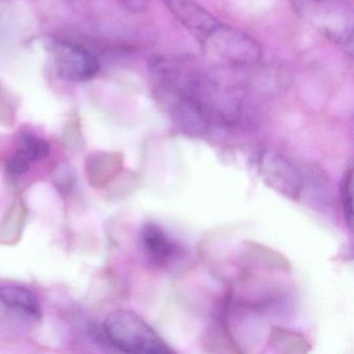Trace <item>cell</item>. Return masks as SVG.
Here are the masks:
<instances>
[{
    "instance_id": "obj_1",
    "label": "cell",
    "mask_w": 354,
    "mask_h": 354,
    "mask_svg": "<svg viewBox=\"0 0 354 354\" xmlns=\"http://www.w3.org/2000/svg\"><path fill=\"white\" fill-rule=\"evenodd\" d=\"M104 333L113 347L126 353L171 354L173 349L140 315L128 310L111 313Z\"/></svg>"
},
{
    "instance_id": "obj_2",
    "label": "cell",
    "mask_w": 354,
    "mask_h": 354,
    "mask_svg": "<svg viewBox=\"0 0 354 354\" xmlns=\"http://www.w3.org/2000/svg\"><path fill=\"white\" fill-rule=\"evenodd\" d=\"M201 46L209 59L231 67H248L261 59L260 46L254 39L223 24Z\"/></svg>"
},
{
    "instance_id": "obj_3",
    "label": "cell",
    "mask_w": 354,
    "mask_h": 354,
    "mask_svg": "<svg viewBox=\"0 0 354 354\" xmlns=\"http://www.w3.org/2000/svg\"><path fill=\"white\" fill-rule=\"evenodd\" d=\"M49 53L55 73L69 82H86L93 80L100 70L98 59L84 47L63 40H51Z\"/></svg>"
},
{
    "instance_id": "obj_4",
    "label": "cell",
    "mask_w": 354,
    "mask_h": 354,
    "mask_svg": "<svg viewBox=\"0 0 354 354\" xmlns=\"http://www.w3.org/2000/svg\"><path fill=\"white\" fill-rule=\"evenodd\" d=\"M171 15L202 44L223 22L196 0H162Z\"/></svg>"
},
{
    "instance_id": "obj_5",
    "label": "cell",
    "mask_w": 354,
    "mask_h": 354,
    "mask_svg": "<svg viewBox=\"0 0 354 354\" xmlns=\"http://www.w3.org/2000/svg\"><path fill=\"white\" fill-rule=\"evenodd\" d=\"M140 242L147 256L158 266L169 264L179 254V245L154 223H146L142 227Z\"/></svg>"
},
{
    "instance_id": "obj_6",
    "label": "cell",
    "mask_w": 354,
    "mask_h": 354,
    "mask_svg": "<svg viewBox=\"0 0 354 354\" xmlns=\"http://www.w3.org/2000/svg\"><path fill=\"white\" fill-rule=\"evenodd\" d=\"M122 157L113 153H96L91 155L86 165L88 178L92 185L103 186L115 174L119 173L122 167Z\"/></svg>"
},
{
    "instance_id": "obj_7",
    "label": "cell",
    "mask_w": 354,
    "mask_h": 354,
    "mask_svg": "<svg viewBox=\"0 0 354 354\" xmlns=\"http://www.w3.org/2000/svg\"><path fill=\"white\" fill-rule=\"evenodd\" d=\"M0 300L24 314L40 318L41 306L37 296L30 290L22 287H0Z\"/></svg>"
},
{
    "instance_id": "obj_8",
    "label": "cell",
    "mask_w": 354,
    "mask_h": 354,
    "mask_svg": "<svg viewBox=\"0 0 354 354\" xmlns=\"http://www.w3.org/2000/svg\"><path fill=\"white\" fill-rule=\"evenodd\" d=\"M271 345L285 353H302L308 350V342L302 335L283 328H274L270 335Z\"/></svg>"
},
{
    "instance_id": "obj_9",
    "label": "cell",
    "mask_w": 354,
    "mask_h": 354,
    "mask_svg": "<svg viewBox=\"0 0 354 354\" xmlns=\"http://www.w3.org/2000/svg\"><path fill=\"white\" fill-rule=\"evenodd\" d=\"M49 144L46 140L32 133H24L20 138V148L30 161L45 158L49 153Z\"/></svg>"
},
{
    "instance_id": "obj_10",
    "label": "cell",
    "mask_w": 354,
    "mask_h": 354,
    "mask_svg": "<svg viewBox=\"0 0 354 354\" xmlns=\"http://www.w3.org/2000/svg\"><path fill=\"white\" fill-rule=\"evenodd\" d=\"M17 98L0 80V123L11 125L16 117Z\"/></svg>"
},
{
    "instance_id": "obj_11",
    "label": "cell",
    "mask_w": 354,
    "mask_h": 354,
    "mask_svg": "<svg viewBox=\"0 0 354 354\" xmlns=\"http://www.w3.org/2000/svg\"><path fill=\"white\" fill-rule=\"evenodd\" d=\"M352 196H353V169L350 165L349 169H346L341 186L342 204H343L346 221H347L350 227H352V216H353Z\"/></svg>"
},
{
    "instance_id": "obj_12",
    "label": "cell",
    "mask_w": 354,
    "mask_h": 354,
    "mask_svg": "<svg viewBox=\"0 0 354 354\" xmlns=\"http://www.w3.org/2000/svg\"><path fill=\"white\" fill-rule=\"evenodd\" d=\"M30 160L18 150L8 161V171L14 176H21L30 169Z\"/></svg>"
},
{
    "instance_id": "obj_13",
    "label": "cell",
    "mask_w": 354,
    "mask_h": 354,
    "mask_svg": "<svg viewBox=\"0 0 354 354\" xmlns=\"http://www.w3.org/2000/svg\"><path fill=\"white\" fill-rule=\"evenodd\" d=\"M127 11L134 14L144 13L148 10L150 0H119Z\"/></svg>"
}]
</instances>
